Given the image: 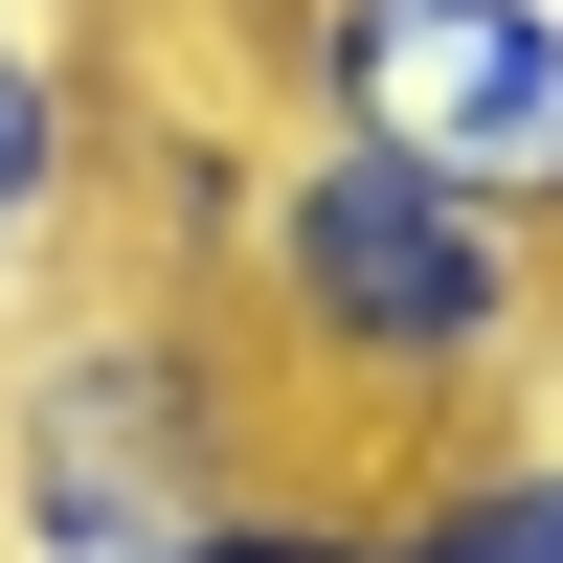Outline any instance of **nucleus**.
Segmentation results:
<instances>
[{"label":"nucleus","mask_w":563,"mask_h":563,"mask_svg":"<svg viewBox=\"0 0 563 563\" xmlns=\"http://www.w3.org/2000/svg\"><path fill=\"white\" fill-rule=\"evenodd\" d=\"M158 563H429V541H406V496H384V519H339V496L271 474V496H225V519H180Z\"/></svg>","instance_id":"obj_6"},{"label":"nucleus","mask_w":563,"mask_h":563,"mask_svg":"<svg viewBox=\"0 0 563 563\" xmlns=\"http://www.w3.org/2000/svg\"><path fill=\"white\" fill-rule=\"evenodd\" d=\"M271 135H384V158L474 180L563 225V0H225Z\"/></svg>","instance_id":"obj_3"},{"label":"nucleus","mask_w":563,"mask_h":563,"mask_svg":"<svg viewBox=\"0 0 563 563\" xmlns=\"http://www.w3.org/2000/svg\"><path fill=\"white\" fill-rule=\"evenodd\" d=\"M406 541H429V563H563V429L519 406V429L429 451V474H406Z\"/></svg>","instance_id":"obj_5"},{"label":"nucleus","mask_w":563,"mask_h":563,"mask_svg":"<svg viewBox=\"0 0 563 563\" xmlns=\"http://www.w3.org/2000/svg\"><path fill=\"white\" fill-rule=\"evenodd\" d=\"M271 361L249 316H180V294H90L23 339L0 384V541L23 563H158L180 519L271 496Z\"/></svg>","instance_id":"obj_2"},{"label":"nucleus","mask_w":563,"mask_h":563,"mask_svg":"<svg viewBox=\"0 0 563 563\" xmlns=\"http://www.w3.org/2000/svg\"><path fill=\"white\" fill-rule=\"evenodd\" d=\"M90 203H113V68H90L68 0H0V294L68 271Z\"/></svg>","instance_id":"obj_4"},{"label":"nucleus","mask_w":563,"mask_h":563,"mask_svg":"<svg viewBox=\"0 0 563 563\" xmlns=\"http://www.w3.org/2000/svg\"><path fill=\"white\" fill-rule=\"evenodd\" d=\"M225 316L271 361V429L294 451H474L563 384V225L474 203V180L384 158V135H271Z\"/></svg>","instance_id":"obj_1"}]
</instances>
